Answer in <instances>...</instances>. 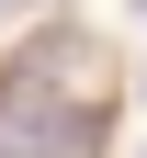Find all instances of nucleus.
<instances>
[{
	"label": "nucleus",
	"instance_id": "1",
	"mask_svg": "<svg viewBox=\"0 0 147 158\" xmlns=\"http://www.w3.org/2000/svg\"><path fill=\"white\" fill-rule=\"evenodd\" d=\"M0 11H23V0H0Z\"/></svg>",
	"mask_w": 147,
	"mask_h": 158
}]
</instances>
